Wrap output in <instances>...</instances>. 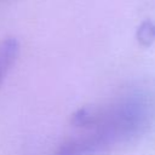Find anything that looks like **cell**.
<instances>
[{
  "label": "cell",
  "mask_w": 155,
  "mask_h": 155,
  "mask_svg": "<svg viewBox=\"0 0 155 155\" xmlns=\"http://www.w3.org/2000/svg\"><path fill=\"white\" fill-rule=\"evenodd\" d=\"M154 97L134 90L103 107L74 114L71 125L80 130L62 144L56 155H104L140 137L153 121Z\"/></svg>",
  "instance_id": "cell-1"
},
{
  "label": "cell",
  "mask_w": 155,
  "mask_h": 155,
  "mask_svg": "<svg viewBox=\"0 0 155 155\" xmlns=\"http://www.w3.org/2000/svg\"><path fill=\"white\" fill-rule=\"evenodd\" d=\"M18 52L19 44L15 38H6L0 41V86L16 62Z\"/></svg>",
  "instance_id": "cell-2"
},
{
  "label": "cell",
  "mask_w": 155,
  "mask_h": 155,
  "mask_svg": "<svg viewBox=\"0 0 155 155\" xmlns=\"http://www.w3.org/2000/svg\"><path fill=\"white\" fill-rule=\"evenodd\" d=\"M138 39L143 44H150L155 39V25L151 22H144L138 30Z\"/></svg>",
  "instance_id": "cell-3"
}]
</instances>
